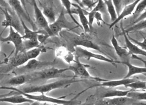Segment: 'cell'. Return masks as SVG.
I'll return each mask as SVG.
<instances>
[{"instance_id":"6da1fadb","label":"cell","mask_w":146,"mask_h":105,"mask_svg":"<svg viewBox=\"0 0 146 105\" xmlns=\"http://www.w3.org/2000/svg\"><path fill=\"white\" fill-rule=\"evenodd\" d=\"M1 90H12L15 93L14 94H22L23 96L27 98L28 99L31 100L33 101H37L38 103H52V104H73L75 105H79L81 104L80 101H78L76 100V98H72V100H66L60 98H54L47 96L44 93H41L40 94L36 95L30 93H23L22 91H19L17 88L15 87H1Z\"/></svg>"},{"instance_id":"7a4b0ae2","label":"cell","mask_w":146,"mask_h":105,"mask_svg":"<svg viewBox=\"0 0 146 105\" xmlns=\"http://www.w3.org/2000/svg\"><path fill=\"white\" fill-rule=\"evenodd\" d=\"M82 80L76 79V77H73L71 78H64V79L59 80L54 82H52L50 83L44 84L41 85H31V86L26 87L23 88L22 89H18L22 91L23 93H47L50 91L56 90L59 89V88H64L68 87L72 83L76 82L82 81Z\"/></svg>"},{"instance_id":"3957f363","label":"cell","mask_w":146,"mask_h":105,"mask_svg":"<svg viewBox=\"0 0 146 105\" xmlns=\"http://www.w3.org/2000/svg\"><path fill=\"white\" fill-rule=\"evenodd\" d=\"M66 71H68V68L59 69L57 68L52 67L43 68L40 70L31 72L30 74L32 77V81L48 80L62 76Z\"/></svg>"},{"instance_id":"277c9868","label":"cell","mask_w":146,"mask_h":105,"mask_svg":"<svg viewBox=\"0 0 146 105\" xmlns=\"http://www.w3.org/2000/svg\"><path fill=\"white\" fill-rule=\"evenodd\" d=\"M3 14L5 15V20L2 22L1 26L5 29L8 27H12L16 31L18 32L19 34H24L23 26L21 25L20 19L16 12L13 10L9 11V8L3 9Z\"/></svg>"},{"instance_id":"5b68a950","label":"cell","mask_w":146,"mask_h":105,"mask_svg":"<svg viewBox=\"0 0 146 105\" xmlns=\"http://www.w3.org/2000/svg\"><path fill=\"white\" fill-rule=\"evenodd\" d=\"M56 64V61L52 62H47V61H39L37 59L33 58L29 60L26 64L17 68V70L19 73L21 74H27L31 73V72L38 71L45 68L49 66L54 65Z\"/></svg>"},{"instance_id":"8992f818","label":"cell","mask_w":146,"mask_h":105,"mask_svg":"<svg viewBox=\"0 0 146 105\" xmlns=\"http://www.w3.org/2000/svg\"><path fill=\"white\" fill-rule=\"evenodd\" d=\"M74 62V64L70 65V66L68 68V70H71L74 72V77H82L84 78H88V79L94 80L96 81L101 82L104 81V79H101V78L98 77H92V75H91L89 73V72L88 71L87 68H86L90 66L82 64L80 60H79V58L76 57Z\"/></svg>"},{"instance_id":"52a82bcc","label":"cell","mask_w":146,"mask_h":105,"mask_svg":"<svg viewBox=\"0 0 146 105\" xmlns=\"http://www.w3.org/2000/svg\"><path fill=\"white\" fill-rule=\"evenodd\" d=\"M75 51H76V57L78 58H83L86 59L87 60H89L91 58L96 59L99 61L106 62L108 63L112 64V65L116 66L115 64L120 63V62L118 61H114L112 59H111L110 58H108L107 57L104 56L103 55L99 54H95L93 52H91L88 50H86L85 49L82 48L81 47H75Z\"/></svg>"},{"instance_id":"ba28073f","label":"cell","mask_w":146,"mask_h":105,"mask_svg":"<svg viewBox=\"0 0 146 105\" xmlns=\"http://www.w3.org/2000/svg\"><path fill=\"white\" fill-rule=\"evenodd\" d=\"M0 42H12L15 47V54L19 52H24L23 50V39L22 35L18 32L16 31L12 27H9V35L6 37L0 36Z\"/></svg>"},{"instance_id":"9c48e42d","label":"cell","mask_w":146,"mask_h":105,"mask_svg":"<svg viewBox=\"0 0 146 105\" xmlns=\"http://www.w3.org/2000/svg\"><path fill=\"white\" fill-rule=\"evenodd\" d=\"M49 28L51 29L53 35H57L63 29H72L73 26H71L70 22H69L65 16L64 9L62 8V11L59 14L57 19L52 23L49 24Z\"/></svg>"},{"instance_id":"30bf717a","label":"cell","mask_w":146,"mask_h":105,"mask_svg":"<svg viewBox=\"0 0 146 105\" xmlns=\"http://www.w3.org/2000/svg\"><path fill=\"white\" fill-rule=\"evenodd\" d=\"M6 2H7L8 5L13 9V10L16 12V14L18 16L19 18H22L23 20L28 21L31 25L33 31H36V26L35 23H34V22L31 19L28 11H26L23 8L21 3L19 0H7Z\"/></svg>"},{"instance_id":"8fae6325","label":"cell","mask_w":146,"mask_h":105,"mask_svg":"<svg viewBox=\"0 0 146 105\" xmlns=\"http://www.w3.org/2000/svg\"><path fill=\"white\" fill-rule=\"evenodd\" d=\"M32 4L33 5V8H34L35 18L36 25L41 29V30L45 31L49 36H53L51 29L49 28L48 22L46 20L44 14H42L41 9L39 8L37 3H36V0L33 1Z\"/></svg>"},{"instance_id":"7c38bea8","label":"cell","mask_w":146,"mask_h":105,"mask_svg":"<svg viewBox=\"0 0 146 105\" xmlns=\"http://www.w3.org/2000/svg\"><path fill=\"white\" fill-rule=\"evenodd\" d=\"M1 102L12 103L14 104H21L26 103H31L34 101L28 99L27 98L22 94H13L11 96L4 95V96H0V103Z\"/></svg>"},{"instance_id":"4fadbf2b","label":"cell","mask_w":146,"mask_h":105,"mask_svg":"<svg viewBox=\"0 0 146 105\" xmlns=\"http://www.w3.org/2000/svg\"><path fill=\"white\" fill-rule=\"evenodd\" d=\"M29 60L26 55V52H19L18 54L14 55V57L10 58L8 63V70H10L13 68H18L22 66Z\"/></svg>"},{"instance_id":"5bb4252c","label":"cell","mask_w":146,"mask_h":105,"mask_svg":"<svg viewBox=\"0 0 146 105\" xmlns=\"http://www.w3.org/2000/svg\"><path fill=\"white\" fill-rule=\"evenodd\" d=\"M140 1H141V0H135L134 2H132L131 3H129V4L125 5L124 8L123 9V10H122L120 12V14L118 15L117 18L115 19V21L112 22V23L110 24V26H109V28L111 29L112 27H113L114 26H115L116 24L118 23L119 21L122 20L124 18L127 17V16L129 15H131L134 11L135 6H137L138 3Z\"/></svg>"},{"instance_id":"9a60e30c","label":"cell","mask_w":146,"mask_h":105,"mask_svg":"<svg viewBox=\"0 0 146 105\" xmlns=\"http://www.w3.org/2000/svg\"><path fill=\"white\" fill-rule=\"evenodd\" d=\"M137 79L136 78H122L121 80H106L102 81V83L96 85L95 86H93L92 87H109V88H114L116 87L121 86V85H127L130 83H132Z\"/></svg>"},{"instance_id":"2e32d148","label":"cell","mask_w":146,"mask_h":105,"mask_svg":"<svg viewBox=\"0 0 146 105\" xmlns=\"http://www.w3.org/2000/svg\"><path fill=\"white\" fill-rule=\"evenodd\" d=\"M122 33H123L124 39H125V46L129 50V53L130 55H144V57L146 56V51L142 50L141 48H139L137 45H135L134 44L132 43V42L129 40L128 38L127 34L124 32V29L122 27Z\"/></svg>"},{"instance_id":"e0dca14e","label":"cell","mask_w":146,"mask_h":105,"mask_svg":"<svg viewBox=\"0 0 146 105\" xmlns=\"http://www.w3.org/2000/svg\"><path fill=\"white\" fill-rule=\"evenodd\" d=\"M32 81V77L30 73L18 75L17 76L11 78L7 81V84L12 87L20 86L28 82Z\"/></svg>"},{"instance_id":"ac0fdd59","label":"cell","mask_w":146,"mask_h":105,"mask_svg":"<svg viewBox=\"0 0 146 105\" xmlns=\"http://www.w3.org/2000/svg\"><path fill=\"white\" fill-rule=\"evenodd\" d=\"M120 63L125 65L128 68V72L127 73V74H126L125 76L124 77V78H129L132 76H133V75H137V74H143L145 75V74H146L145 67H140L134 66V65H132L128 60H122L120 62Z\"/></svg>"},{"instance_id":"d6986e66","label":"cell","mask_w":146,"mask_h":105,"mask_svg":"<svg viewBox=\"0 0 146 105\" xmlns=\"http://www.w3.org/2000/svg\"><path fill=\"white\" fill-rule=\"evenodd\" d=\"M74 47H83L86 48H90L94 50L98 51L101 52L102 51L99 45L94 43L93 42L89 40V39H86L84 37H78L75 39V40L73 42Z\"/></svg>"},{"instance_id":"ffe728a7","label":"cell","mask_w":146,"mask_h":105,"mask_svg":"<svg viewBox=\"0 0 146 105\" xmlns=\"http://www.w3.org/2000/svg\"><path fill=\"white\" fill-rule=\"evenodd\" d=\"M72 6H74V9L76 12L77 13L79 16V19H80V22L83 28L84 32L86 33H88V32H89L91 31V29L89 28V22L87 18L84 14V12L83 10V8H81L80 6H79L78 5L76 4V3H72Z\"/></svg>"},{"instance_id":"44dd1931","label":"cell","mask_w":146,"mask_h":105,"mask_svg":"<svg viewBox=\"0 0 146 105\" xmlns=\"http://www.w3.org/2000/svg\"><path fill=\"white\" fill-rule=\"evenodd\" d=\"M21 21V25L23 26V30H24V34L22 35V38L24 40H29V39H38V35L40 33H43V32H46L42 30H38V31H32L29 29L25 23L24 20L22 18H19Z\"/></svg>"},{"instance_id":"7402d4cb","label":"cell","mask_w":146,"mask_h":105,"mask_svg":"<svg viewBox=\"0 0 146 105\" xmlns=\"http://www.w3.org/2000/svg\"><path fill=\"white\" fill-rule=\"evenodd\" d=\"M129 91H130V90L123 91L117 90H109L102 93V94L100 95V96H99V99H105V98L126 96V95H127V94Z\"/></svg>"},{"instance_id":"603a6c76","label":"cell","mask_w":146,"mask_h":105,"mask_svg":"<svg viewBox=\"0 0 146 105\" xmlns=\"http://www.w3.org/2000/svg\"><path fill=\"white\" fill-rule=\"evenodd\" d=\"M111 42L112 46H113L114 49H115L116 54H117V55L119 57L121 58H124L127 57L129 55H130L129 53V52L127 51V49L120 46V45L119 44L117 39H116L114 35H112Z\"/></svg>"},{"instance_id":"cb8c5ba5","label":"cell","mask_w":146,"mask_h":105,"mask_svg":"<svg viewBox=\"0 0 146 105\" xmlns=\"http://www.w3.org/2000/svg\"><path fill=\"white\" fill-rule=\"evenodd\" d=\"M42 14L48 18L49 21L52 23L56 20V14L54 9L51 5H46L43 6Z\"/></svg>"},{"instance_id":"d4e9b609","label":"cell","mask_w":146,"mask_h":105,"mask_svg":"<svg viewBox=\"0 0 146 105\" xmlns=\"http://www.w3.org/2000/svg\"><path fill=\"white\" fill-rule=\"evenodd\" d=\"M105 99L107 101V105H125L130 100V98L126 96L105 98Z\"/></svg>"},{"instance_id":"484cf974","label":"cell","mask_w":146,"mask_h":105,"mask_svg":"<svg viewBox=\"0 0 146 105\" xmlns=\"http://www.w3.org/2000/svg\"><path fill=\"white\" fill-rule=\"evenodd\" d=\"M126 97H127L130 99L138 101H145L146 100V92L144 91V92L141 91H137L136 90H130V91L126 95Z\"/></svg>"},{"instance_id":"4316f807","label":"cell","mask_w":146,"mask_h":105,"mask_svg":"<svg viewBox=\"0 0 146 105\" xmlns=\"http://www.w3.org/2000/svg\"><path fill=\"white\" fill-rule=\"evenodd\" d=\"M46 51V49L44 47H39L30 49V50L25 51L26 55H27L29 60L37 58L41 53H44Z\"/></svg>"},{"instance_id":"83f0119b","label":"cell","mask_w":146,"mask_h":105,"mask_svg":"<svg viewBox=\"0 0 146 105\" xmlns=\"http://www.w3.org/2000/svg\"><path fill=\"white\" fill-rule=\"evenodd\" d=\"M23 50L24 52L30 50V49L40 47V42L38 40V39H29V40H25L23 42Z\"/></svg>"},{"instance_id":"f1b7e54d","label":"cell","mask_w":146,"mask_h":105,"mask_svg":"<svg viewBox=\"0 0 146 105\" xmlns=\"http://www.w3.org/2000/svg\"><path fill=\"white\" fill-rule=\"evenodd\" d=\"M105 4L106 5V8H107L108 12L110 15L111 21L113 22L117 18V14L116 13V11L113 3H112L111 0H106L105 1Z\"/></svg>"},{"instance_id":"f546056e","label":"cell","mask_w":146,"mask_h":105,"mask_svg":"<svg viewBox=\"0 0 146 105\" xmlns=\"http://www.w3.org/2000/svg\"><path fill=\"white\" fill-rule=\"evenodd\" d=\"M126 88H131L132 90H144L145 91L146 88V82L136 80L132 83H130L127 85H126L124 86Z\"/></svg>"},{"instance_id":"4dcf8cb0","label":"cell","mask_w":146,"mask_h":105,"mask_svg":"<svg viewBox=\"0 0 146 105\" xmlns=\"http://www.w3.org/2000/svg\"><path fill=\"white\" fill-rule=\"evenodd\" d=\"M146 28V21L145 19L142 20L140 22H138L137 23H135L133 26H132L131 27L127 28V29L124 30V32L125 33L128 34L129 32L132 31H142L145 29Z\"/></svg>"},{"instance_id":"1f68e13d","label":"cell","mask_w":146,"mask_h":105,"mask_svg":"<svg viewBox=\"0 0 146 105\" xmlns=\"http://www.w3.org/2000/svg\"><path fill=\"white\" fill-rule=\"evenodd\" d=\"M146 8V0H141L138 3L137 6H135L134 11L133 12V17L134 20L137 18L138 16L142 14V12L144 11H145Z\"/></svg>"},{"instance_id":"d6a6232c","label":"cell","mask_w":146,"mask_h":105,"mask_svg":"<svg viewBox=\"0 0 146 105\" xmlns=\"http://www.w3.org/2000/svg\"><path fill=\"white\" fill-rule=\"evenodd\" d=\"M92 10L95 12H100L101 14H106L108 12L106 5L103 0H98L97 3L92 9Z\"/></svg>"},{"instance_id":"836d02e7","label":"cell","mask_w":146,"mask_h":105,"mask_svg":"<svg viewBox=\"0 0 146 105\" xmlns=\"http://www.w3.org/2000/svg\"><path fill=\"white\" fill-rule=\"evenodd\" d=\"M61 2L62 3V5H63V7H64V9H65L66 10V12H68V14L70 16V17L72 18V21L75 22V23L78 24V22L76 21V19L73 17V13H72V10L71 8L72 6V3L70 1V0H61Z\"/></svg>"},{"instance_id":"e575fe53","label":"cell","mask_w":146,"mask_h":105,"mask_svg":"<svg viewBox=\"0 0 146 105\" xmlns=\"http://www.w3.org/2000/svg\"><path fill=\"white\" fill-rule=\"evenodd\" d=\"M81 3L82 8L86 7L88 9H91L94 7L97 1L94 2L93 0H81Z\"/></svg>"},{"instance_id":"d590c367","label":"cell","mask_w":146,"mask_h":105,"mask_svg":"<svg viewBox=\"0 0 146 105\" xmlns=\"http://www.w3.org/2000/svg\"><path fill=\"white\" fill-rule=\"evenodd\" d=\"M127 35L128 38L129 39V40H130L132 42V43L136 45H138L141 48V49H142V50H144V51H145V49H146V39H145V37L144 38L143 42H139L138 41H136V40H135V39L129 37L128 34H127Z\"/></svg>"},{"instance_id":"8d00e7d4","label":"cell","mask_w":146,"mask_h":105,"mask_svg":"<svg viewBox=\"0 0 146 105\" xmlns=\"http://www.w3.org/2000/svg\"><path fill=\"white\" fill-rule=\"evenodd\" d=\"M111 1L114 6L116 13H117V16H118V15L120 14L121 8H122V0H111Z\"/></svg>"},{"instance_id":"74e56055","label":"cell","mask_w":146,"mask_h":105,"mask_svg":"<svg viewBox=\"0 0 146 105\" xmlns=\"http://www.w3.org/2000/svg\"><path fill=\"white\" fill-rule=\"evenodd\" d=\"M94 105H107V101L106 99H98L94 102Z\"/></svg>"},{"instance_id":"f35d334b","label":"cell","mask_w":146,"mask_h":105,"mask_svg":"<svg viewBox=\"0 0 146 105\" xmlns=\"http://www.w3.org/2000/svg\"><path fill=\"white\" fill-rule=\"evenodd\" d=\"M0 6L4 8H9V5H8L7 2L6 1V0H0Z\"/></svg>"},{"instance_id":"ab89813d","label":"cell","mask_w":146,"mask_h":105,"mask_svg":"<svg viewBox=\"0 0 146 105\" xmlns=\"http://www.w3.org/2000/svg\"><path fill=\"white\" fill-rule=\"evenodd\" d=\"M20 1V2L21 3V4L23 6V8H24V9H25V10L27 11V9H26V1L25 0H19Z\"/></svg>"},{"instance_id":"60d3db41","label":"cell","mask_w":146,"mask_h":105,"mask_svg":"<svg viewBox=\"0 0 146 105\" xmlns=\"http://www.w3.org/2000/svg\"><path fill=\"white\" fill-rule=\"evenodd\" d=\"M94 101H86L84 103H81L80 105H94Z\"/></svg>"},{"instance_id":"b9f144b4","label":"cell","mask_w":146,"mask_h":105,"mask_svg":"<svg viewBox=\"0 0 146 105\" xmlns=\"http://www.w3.org/2000/svg\"><path fill=\"white\" fill-rule=\"evenodd\" d=\"M72 1H74L76 3V4L78 5L79 6H80L81 8H82V5H81V0H72Z\"/></svg>"},{"instance_id":"7bdbcfd3","label":"cell","mask_w":146,"mask_h":105,"mask_svg":"<svg viewBox=\"0 0 146 105\" xmlns=\"http://www.w3.org/2000/svg\"><path fill=\"white\" fill-rule=\"evenodd\" d=\"M132 0H122V1L124 2V3L125 5H127L129 4V3H132Z\"/></svg>"},{"instance_id":"ee69618b","label":"cell","mask_w":146,"mask_h":105,"mask_svg":"<svg viewBox=\"0 0 146 105\" xmlns=\"http://www.w3.org/2000/svg\"><path fill=\"white\" fill-rule=\"evenodd\" d=\"M43 105H75L73 104H49L48 103H44Z\"/></svg>"},{"instance_id":"f6af8a7d","label":"cell","mask_w":146,"mask_h":105,"mask_svg":"<svg viewBox=\"0 0 146 105\" xmlns=\"http://www.w3.org/2000/svg\"><path fill=\"white\" fill-rule=\"evenodd\" d=\"M39 103L37 102V101H34V102L31 103L30 105H39Z\"/></svg>"},{"instance_id":"bcb514c9","label":"cell","mask_w":146,"mask_h":105,"mask_svg":"<svg viewBox=\"0 0 146 105\" xmlns=\"http://www.w3.org/2000/svg\"><path fill=\"white\" fill-rule=\"evenodd\" d=\"M3 8L1 7V6H0V14H3Z\"/></svg>"},{"instance_id":"7dc6e473","label":"cell","mask_w":146,"mask_h":105,"mask_svg":"<svg viewBox=\"0 0 146 105\" xmlns=\"http://www.w3.org/2000/svg\"><path fill=\"white\" fill-rule=\"evenodd\" d=\"M39 1H44V0H39Z\"/></svg>"},{"instance_id":"c3c4849f","label":"cell","mask_w":146,"mask_h":105,"mask_svg":"<svg viewBox=\"0 0 146 105\" xmlns=\"http://www.w3.org/2000/svg\"><path fill=\"white\" fill-rule=\"evenodd\" d=\"M103 1H104V2H105V1H106V0H103Z\"/></svg>"},{"instance_id":"681fc988","label":"cell","mask_w":146,"mask_h":105,"mask_svg":"<svg viewBox=\"0 0 146 105\" xmlns=\"http://www.w3.org/2000/svg\"><path fill=\"white\" fill-rule=\"evenodd\" d=\"M16 105H21V104H16Z\"/></svg>"},{"instance_id":"f907efd6","label":"cell","mask_w":146,"mask_h":105,"mask_svg":"<svg viewBox=\"0 0 146 105\" xmlns=\"http://www.w3.org/2000/svg\"><path fill=\"white\" fill-rule=\"evenodd\" d=\"M34 1V0H31V1Z\"/></svg>"},{"instance_id":"816d5d0a","label":"cell","mask_w":146,"mask_h":105,"mask_svg":"<svg viewBox=\"0 0 146 105\" xmlns=\"http://www.w3.org/2000/svg\"><path fill=\"white\" fill-rule=\"evenodd\" d=\"M0 48H1V45H0Z\"/></svg>"}]
</instances>
